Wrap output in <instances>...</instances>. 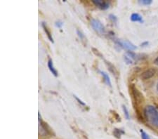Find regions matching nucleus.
<instances>
[{"instance_id":"obj_8","label":"nucleus","mask_w":158,"mask_h":139,"mask_svg":"<svg viewBox=\"0 0 158 139\" xmlns=\"http://www.w3.org/2000/svg\"><path fill=\"white\" fill-rule=\"evenodd\" d=\"M48 68L53 75L55 76V77H57L58 72H57V70L55 69V68H54V64H53V61H52L51 59H49V60H48Z\"/></svg>"},{"instance_id":"obj_13","label":"nucleus","mask_w":158,"mask_h":139,"mask_svg":"<svg viewBox=\"0 0 158 139\" xmlns=\"http://www.w3.org/2000/svg\"><path fill=\"white\" fill-rule=\"evenodd\" d=\"M106 63L108 64L109 70H110V71L112 72L113 74H114V75H116V74H117V70H116V69H115V68L114 66H113L112 64H110L109 62H106Z\"/></svg>"},{"instance_id":"obj_22","label":"nucleus","mask_w":158,"mask_h":139,"mask_svg":"<svg viewBox=\"0 0 158 139\" xmlns=\"http://www.w3.org/2000/svg\"><path fill=\"white\" fill-rule=\"evenodd\" d=\"M154 64L156 65H158V56L155 58V60H154Z\"/></svg>"},{"instance_id":"obj_1","label":"nucleus","mask_w":158,"mask_h":139,"mask_svg":"<svg viewBox=\"0 0 158 139\" xmlns=\"http://www.w3.org/2000/svg\"><path fill=\"white\" fill-rule=\"evenodd\" d=\"M144 115L147 121L153 126L158 128V110L153 105H148L144 109Z\"/></svg>"},{"instance_id":"obj_16","label":"nucleus","mask_w":158,"mask_h":139,"mask_svg":"<svg viewBox=\"0 0 158 139\" xmlns=\"http://www.w3.org/2000/svg\"><path fill=\"white\" fill-rule=\"evenodd\" d=\"M153 1L152 0H140L138 1V3L142 5H150L151 4Z\"/></svg>"},{"instance_id":"obj_9","label":"nucleus","mask_w":158,"mask_h":139,"mask_svg":"<svg viewBox=\"0 0 158 139\" xmlns=\"http://www.w3.org/2000/svg\"><path fill=\"white\" fill-rule=\"evenodd\" d=\"M131 21L133 22H140L143 23V18L138 13H133L131 15Z\"/></svg>"},{"instance_id":"obj_24","label":"nucleus","mask_w":158,"mask_h":139,"mask_svg":"<svg viewBox=\"0 0 158 139\" xmlns=\"http://www.w3.org/2000/svg\"><path fill=\"white\" fill-rule=\"evenodd\" d=\"M157 91H158V82H157Z\"/></svg>"},{"instance_id":"obj_2","label":"nucleus","mask_w":158,"mask_h":139,"mask_svg":"<svg viewBox=\"0 0 158 139\" xmlns=\"http://www.w3.org/2000/svg\"><path fill=\"white\" fill-rule=\"evenodd\" d=\"M91 25L93 29L96 32H98L100 35H103L105 32V29L104 25L101 23L98 20L96 19H92L91 21Z\"/></svg>"},{"instance_id":"obj_4","label":"nucleus","mask_w":158,"mask_h":139,"mask_svg":"<svg viewBox=\"0 0 158 139\" xmlns=\"http://www.w3.org/2000/svg\"><path fill=\"white\" fill-rule=\"evenodd\" d=\"M156 74V70L154 68H150V69L146 70V71L142 72L140 75V78L143 80L149 79L153 77Z\"/></svg>"},{"instance_id":"obj_11","label":"nucleus","mask_w":158,"mask_h":139,"mask_svg":"<svg viewBox=\"0 0 158 139\" xmlns=\"http://www.w3.org/2000/svg\"><path fill=\"white\" fill-rule=\"evenodd\" d=\"M42 27H43V28H44V31H45V32H46V35H47V37H48V38H49V40L52 43H54V39H53L52 38V36H51V33L48 30V28H47V27L46 26L45 24H44V23H42Z\"/></svg>"},{"instance_id":"obj_10","label":"nucleus","mask_w":158,"mask_h":139,"mask_svg":"<svg viewBox=\"0 0 158 139\" xmlns=\"http://www.w3.org/2000/svg\"><path fill=\"white\" fill-rule=\"evenodd\" d=\"M100 73L101 74V75L103 76V79H104V82L106 83V85H108L109 87H111V86H112V84H111L110 77H109V75H108V74L103 71H100Z\"/></svg>"},{"instance_id":"obj_23","label":"nucleus","mask_w":158,"mask_h":139,"mask_svg":"<svg viewBox=\"0 0 158 139\" xmlns=\"http://www.w3.org/2000/svg\"><path fill=\"white\" fill-rule=\"evenodd\" d=\"M146 44H148V42H144V43H143V44H141V46H144V45H146Z\"/></svg>"},{"instance_id":"obj_20","label":"nucleus","mask_w":158,"mask_h":139,"mask_svg":"<svg viewBox=\"0 0 158 139\" xmlns=\"http://www.w3.org/2000/svg\"><path fill=\"white\" fill-rule=\"evenodd\" d=\"M62 25H63V23L60 22V21H57V22H56V27L60 28V27H62Z\"/></svg>"},{"instance_id":"obj_6","label":"nucleus","mask_w":158,"mask_h":139,"mask_svg":"<svg viewBox=\"0 0 158 139\" xmlns=\"http://www.w3.org/2000/svg\"><path fill=\"white\" fill-rule=\"evenodd\" d=\"M39 116V132H40V134L42 135V136H46L47 134V129L46 128V126H44V123L42 122V118H41L40 116V113H39L38 114Z\"/></svg>"},{"instance_id":"obj_19","label":"nucleus","mask_w":158,"mask_h":139,"mask_svg":"<svg viewBox=\"0 0 158 139\" xmlns=\"http://www.w3.org/2000/svg\"><path fill=\"white\" fill-rule=\"evenodd\" d=\"M109 18H110V20L114 23H116L117 21H118V18H117L115 15H114L113 14H110V15H109Z\"/></svg>"},{"instance_id":"obj_5","label":"nucleus","mask_w":158,"mask_h":139,"mask_svg":"<svg viewBox=\"0 0 158 139\" xmlns=\"http://www.w3.org/2000/svg\"><path fill=\"white\" fill-rule=\"evenodd\" d=\"M92 2L98 7L99 9L103 10H106L110 7V3L107 1H101V0H93Z\"/></svg>"},{"instance_id":"obj_7","label":"nucleus","mask_w":158,"mask_h":139,"mask_svg":"<svg viewBox=\"0 0 158 139\" xmlns=\"http://www.w3.org/2000/svg\"><path fill=\"white\" fill-rule=\"evenodd\" d=\"M132 92H133V95L134 96V99L136 100V102L137 103H142L143 101V96L141 93H140L139 91L136 88H132Z\"/></svg>"},{"instance_id":"obj_17","label":"nucleus","mask_w":158,"mask_h":139,"mask_svg":"<svg viewBox=\"0 0 158 139\" xmlns=\"http://www.w3.org/2000/svg\"><path fill=\"white\" fill-rule=\"evenodd\" d=\"M77 33L78 35V36H79V38H80V40L82 41V42H84V41H86V38H85V35L83 34L82 32H81V31H79V30H77Z\"/></svg>"},{"instance_id":"obj_18","label":"nucleus","mask_w":158,"mask_h":139,"mask_svg":"<svg viewBox=\"0 0 158 139\" xmlns=\"http://www.w3.org/2000/svg\"><path fill=\"white\" fill-rule=\"evenodd\" d=\"M124 60L127 64H132L133 63V60L131 59L129 56H124Z\"/></svg>"},{"instance_id":"obj_21","label":"nucleus","mask_w":158,"mask_h":139,"mask_svg":"<svg viewBox=\"0 0 158 139\" xmlns=\"http://www.w3.org/2000/svg\"><path fill=\"white\" fill-rule=\"evenodd\" d=\"M74 97H75V99L76 100H77V101L78 102H79V103H80V104H81L82 105H86L85 103H83V102L81 100H79V99H78V98H77V96H74Z\"/></svg>"},{"instance_id":"obj_3","label":"nucleus","mask_w":158,"mask_h":139,"mask_svg":"<svg viewBox=\"0 0 158 139\" xmlns=\"http://www.w3.org/2000/svg\"><path fill=\"white\" fill-rule=\"evenodd\" d=\"M115 43L117 46H120L121 48L126 49L130 51L136 49V46L135 45H134L132 43H131L127 40H118L115 41Z\"/></svg>"},{"instance_id":"obj_15","label":"nucleus","mask_w":158,"mask_h":139,"mask_svg":"<svg viewBox=\"0 0 158 139\" xmlns=\"http://www.w3.org/2000/svg\"><path fill=\"white\" fill-rule=\"evenodd\" d=\"M122 109H123V111H124V115H125V117L126 119H129L130 118V116H129V111L127 108H126V107L125 105H122Z\"/></svg>"},{"instance_id":"obj_12","label":"nucleus","mask_w":158,"mask_h":139,"mask_svg":"<svg viewBox=\"0 0 158 139\" xmlns=\"http://www.w3.org/2000/svg\"><path fill=\"white\" fill-rule=\"evenodd\" d=\"M113 134H114V136L117 137V138H120L121 135L124 134V132H123V131L121 130V129H115L114 130V132H113Z\"/></svg>"},{"instance_id":"obj_14","label":"nucleus","mask_w":158,"mask_h":139,"mask_svg":"<svg viewBox=\"0 0 158 139\" xmlns=\"http://www.w3.org/2000/svg\"><path fill=\"white\" fill-rule=\"evenodd\" d=\"M140 136H141L142 139H151V137L148 136V134H146V133L144 132L143 130L140 129Z\"/></svg>"}]
</instances>
